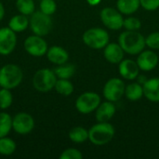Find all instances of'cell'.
<instances>
[{"instance_id":"6da1fadb","label":"cell","mask_w":159,"mask_h":159,"mask_svg":"<svg viewBox=\"0 0 159 159\" xmlns=\"http://www.w3.org/2000/svg\"><path fill=\"white\" fill-rule=\"evenodd\" d=\"M118 44L123 50L129 55L140 54L146 46L144 36L138 31H128L121 33L118 37Z\"/></svg>"},{"instance_id":"7a4b0ae2","label":"cell","mask_w":159,"mask_h":159,"mask_svg":"<svg viewBox=\"0 0 159 159\" xmlns=\"http://www.w3.org/2000/svg\"><path fill=\"white\" fill-rule=\"evenodd\" d=\"M116 133L115 128L108 122H99L89 130V140L94 145H105L112 141Z\"/></svg>"},{"instance_id":"3957f363","label":"cell","mask_w":159,"mask_h":159,"mask_svg":"<svg viewBox=\"0 0 159 159\" xmlns=\"http://www.w3.org/2000/svg\"><path fill=\"white\" fill-rule=\"evenodd\" d=\"M23 79V73L19 65L8 63L0 68V88L13 89L19 87Z\"/></svg>"},{"instance_id":"277c9868","label":"cell","mask_w":159,"mask_h":159,"mask_svg":"<svg viewBox=\"0 0 159 159\" xmlns=\"http://www.w3.org/2000/svg\"><path fill=\"white\" fill-rule=\"evenodd\" d=\"M57 79L54 71L48 68L39 69L33 76V86L38 92L47 93L54 89Z\"/></svg>"},{"instance_id":"5b68a950","label":"cell","mask_w":159,"mask_h":159,"mask_svg":"<svg viewBox=\"0 0 159 159\" xmlns=\"http://www.w3.org/2000/svg\"><path fill=\"white\" fill-rule=\"evenodd\" d=\"M83 42L86 46L92 49L104 48L109 43L108 33L102 28H90L87 30L82 36Z\"/></svg>"},{"instance_id":"8992f818","label":"cell","mask_w":159,"mask_h":159,"mask_svg":"<svg viewBox=\"0 0 159 159\" xmlns=\"http://www.w3.org/2000/svg\"><path fill=\"white\" fill-rule=\"evenodd\" d=\"M29 26L32 32L40 36H45L50 33L53 26L52 19L49 15L43 13L42 11H34L29 20Z\"/></svg>"},{"instance_id":"52a82bcc","label":"cell","mask_w":159,"mask_h":159,"mask_svg":"<svg viewBox=\"0 0 159 159\" xmlns=\"http://www.w3.org/2000/svg\"><path fill=\"white\" fill-rule=\"evenodd\" d=\"M101 104V97L96 92H84L75 101L76 110L84 115H88L95 111Z\"/></svg>"},{"instance_id":"ba28073f","label":"cell","mask_w":159,"mask_h":159,"mask_svg":"<svg viewBox=\"0 0 159 159\" xmlns=\"http://www.w3.org/2000/svg\"><path fill=\"white\" fill-rule=\"evenodd\" d=\"M102 22L110 30H120L123 27V14L116 8L107 7L102 9L100 13Z\"/></svg>"},{"instance_id":"9c48e42d","label":"cell","mask_w":159,"mask_h":159,"mask_svg":"<svg viewBox=\"0 0 159 159\" xmlns=\"http://www.w3.org/2000/svg\"><path fill=\"white\" fill-rule=\"evenodd\" d=\"M25 51L33 57H43L48 51V43L44 40L43 36L33 34L28 36L23 43Z\"/></svg>"},{"instance_id":"30bf717a","label":"cell","mask_w":159,"mask_h":159,"mask_svg":"<svg viewBox=\"0 0 159 159\" xmlns=\"http://www.w3.org/2000/svg\"><path fill=\"white\" fill-rule=\"evenodd\" d=\"M125 83L120 78L109 79L103 87V96L107 101L116 102L125 95Z\"/></svg>"},{"instance_id":"8fae6325","label":"cell","mask_w":159,"mask_h":159,"mask_svg":"<svg viewBox=\"0 0 159 159\" xmlns=\"http://www.w3.org/2000/svg\"><path fill=\"white\" fill-rule=\"evenodd\" d=\"M34 129V119L30 114L20 112L12 117V129L16 133L20 135H26L32 132Z\"/></svg>"},{"instance_id":"7c38bea8","label":"cell","mask_w":159,"mask_h":159,"mask_svg":"<svg viewBox=\"0 0 159 159\" xmlns=\"http://www.w3.org/2000/svg\"><path fill=\"white\" fill-rule=\"evenodd\" d=\"M17 45V35L9 27L0 28V55L11 54Z\"/></svg>"},{"instance_id":"4fadbf2b","label":"cell","mask_w":159,"mask_h":159,"mask_svg":"<svg viewBox=\"0 0 159 159\" xmlns=\"http://www.w3.org/2000/svg\"><path fill=\"white\" fill-rule=\"evenodd\" d=\"M137 63L139 65L140 70L149 72L154 70L158 64L159 58L157 54L153 51V49L143 50L140 54H138Z\"/></svg>"},{"instance_id":"5bb4252c","label":"cell","mask_w":159,"mask_h":159,"mask_svg":"<svg viewBox=\"0 0 159 159\" xmlns=\"http://www.w3.org/2000/svg\"><path fill=\"white\" fill-rule=\"evenodd\" d=\"M118 71L123 78L128 80H134L139 75L140 68L137 61L127 59V60H122L119 62Z\"/></svg>"},{"instance_id":"9a60e30c","label":"cell","mask_w":159,"mask_h":159,"mask_svg":"<svg viewBox=\"0 0 159 159\" xmlns=\"http://www.w3.org/2000/svg\"><path fill=\"white\" fill-rule=\"evenodd\" d=\"M125 51L118 43H108L103 48V55L107 61L113 64H119L124 59Z\"/></svg>"},{"instance_id":"2e32d148","label":"cell","mask_w":159,"mask_h":159,"mask_svg":"<svg viewBox=\"0 0 159 159\" xmlns=\"http://www.w3.org/2000/svg\"><path fill=\"white\" fill-rule=\"evenodd\" d=\"M48 60L57 65L64 64L69 60V54L62 47L60 46H52L48 48L46 53Z\"/></svg>"},{"instance_id":"e0dca14e","label":"cell","mask_w":159,"mask_h":159,"mask_svg":"<svg viewBox=\"0 0 159 159\" xmlns=\"http://www.w3.org/2000/svg\"><path fill=\"white\" fill-rule=\"evenodd\" d=\"M144 97L153 102H159V77L146 80L143 84Z\"/></svg>"},{"instance_id":"ac0fdd59","label":"cell","mask_w":159,"mask_h":159,"mask_svg":"<svg viewBox=\"0 0 159 159\" xmlns=\"http://www.w3.org/2000/svg\"><path fill=\"white\" fill-rule=\"evenodd\" d=\"M116 114V106L113 102L106 101L96 109V119L98 122H108Z\"/></svg>"},{"instance_id":"d6986e66","label":"cell","mask_w":159,"mask_h":159,"mask_svg":"<svg viewBox=\"0 0 159 159\" xmlns=\"http://www.w3.org/2000/svg\"><path fill=\"white\" fill-rule=\"evenodd\" d=\"M29 19L26 15L18 14L13 16L8 21V27L15 33H21L29 27Z\"/></svg>"},{"instance_id":"ffe728a7","label":"cell","mask_w":159,"mask_h":159,"mask_svg":"<svg viewBox=\"0 0 159 159\" xmlns=\"http://www.w3.org/2000/svg\"><path fill=\"white\" fill-rule=\"evenodd\" d=\"M140 0H117L116 8L124 15H131L140 7Z\"/></svg>"},{"instance_id":"44dd1931","label":"cell","mask_w":159,"mask_h":159,"mask_svg":"<svg viewBox=\"0 0 159 159\" xmlns=\"http://www.w3.org/2000/svg\"><path fill=\"white\" fill-rule=\"evenodd\" d=\"M125 96L129 101L136 102L143 96V88L139 83H131L125 89Z\"/></svg>"},{"instance_id":"7402d4cb","label":"cell","mask_w":159,"mask_h":159,"mask_svg":"<svg viewBox=\"0 0 159 159\" xmlns=\"http://www.w3.org/2000/svg\"><path fill=\"white\" fill-rule=\"evenodd\" d=\"M69 139L75 143H82L89 140V131L83 127H75L69 132Z\"/></svg>"},{"instance_id":"603a6c76","label":"cell","mask_w":159,"mask_h":159,"mask_svg":"<svg viewBox=\"0 0 159 159\" xmlns=\"http://www.w3.org/2000/svg\"><path fill=\"white\" fill-rule=\"evenodd\" d=\"M54 89L59 94L62 96H70L74 92V85L69 79L58 78Z\"/></svg>"},{"instance_id":"cb8c5ba5","label":"cell","mask_w":159,"mask_h":159,"mask_svg":"<svg viewBox=\"0 0 159 159\" xmlns=\"http://www.w3.org/2000/svg\"><path fill=\"white\" fill-rule=\"evenodd\" d=\"M54 73L57 78L70 79L75 73V67L73 64H67V63L61 64L54 69Z\"/></svg>"},{"instance_id":"d4e9b609","label":"cell","mask_w":159,"mask_h":159,"mask_svg":"<svg viewBox=\"0 0 159 159\" xmlns=\"http://www.w3.org/2000/svg\"><path fill=\"white\" fill-rule=\"evenodd\" d=\"M12 129V117L9 114L0 113V138L6 137Z\"/></svg>"},{"instance_id":"484cf974","label":"cell","mask_w":159,"mask_h":159,"mask_svg":"<svg viewBox=\"0 0 159 159\" xmlns=\"http://www.w3.org/2000/svg\"><path fill=\"white\" fill-rule=\"evenodd\" d=\"M16 151V143L8 138V137H2L0 138V155L2 156H11Z\"/></svg>"},{"instance_id":"4316f807","label":"cell","mask_w":159,"mask_h":159,"mask_svg":"<svg viewBox=\"0 0 159 159\" xmlns=\"http://www.w3.org/2000/svg\"><path fill=\"white\" fill-rule=\"evenodd\" d=\"M16 7L20 14L29 16L35 11L34 0H16Z\"/></svg>"},{"instance_id":"83f0119b","label":"cell","mask_w":159,"mask_h":159,"mask_svg":"<svg viewBox=\"0 0 159 159\" xmlns=\"http://www.w3.org/2000/svg\"><path fill=\"white\" fill-rule=\"evenodd\" d=\"M13 95L10 89L1 88L0 89V109L7 110L12 105Z\"/></svg>"},{"instance_id":"f1b7e54d","label":"cell","mask_w":159,"mask_h":159,"mask_svg":"<svg viewBox=\"0 0 159 159\" xmlns=\"http://www.w3.org/2000/svg\"><path fill=\"white\" fill-rule=\"evenodd\" d=\"M39 8L43 13L51 16L57 10V4L55 0H41Z\"/></svg>"},{"instance_id":"f546056e","label":"cell","mask_w":159,"mask_h":159,"mask_svg":"<svg viewBox=\"0 0 159 159\" xmlns=\"http://www.w3.org/2000/svg\"><path fill=\"white\" fill-rule=\"evenodd\" d=\"M142 26V22L135 17H129L124 19L123 27L128 31H138Z\"/></svg>"},{"instance_id":"4dcf8cb0","label":"cell","mask_w":159,"mask_h":159,"mask_svg":"<svg viewBox=\"0 0 159 159\" xmlns=\"http://www.w3.org/2000/svg\"><path fill=\"white\" fill-rule=\"evenodd\" d=\"M61 159H82L83 158V155L82 153L75 148H68L66 150H64L61 156Z\"/></svg>"},{"instance_id":"1f68e13d","label":"cell","mask_w":159,"mask_h":159,"mask_svg":"<svg viewBox=\"0 0 159 159\" xmlns=\"http://www.w3.org/2000/svg\"><path fill=\"white\" fill-rule=\"evenodd\" d=\"M145 44L149 48L153 50L159 49V32H154L150 34L145 38Z\"/></svg>"},{"instance_id":"d6a6232c","label":"cell","mask_w":159,"mask_h":159,"mask_svg":"<svg viewBox=\"0 0 159 159\" xmlns=\"http://www.w3.org/2000/svg\"><path fill=\"white\" fill-rule=\"evenodd\" d=\"M140 4L148 11H155L159 7V0H140Z\"/></svg>"},{"instance_id":"836d02e7","label":"cell","mask_w":159,"mask_h":159,"mask_svg":"<svg viewBox=\"0 0 159 159\" xmlns=\"http://www.w3.org/2000/svg\"><path fill=\"white\" fill-rule=\"evenodd\" d=\"M4 17H5V7L3 3L0 1V21L4 19Z\"/></svg>"},{"instance_id":"e575fe53","label":"cell","mask_w":159,"mask_h":159,"mask_svg":"<svg viewBox=\"0 0 159 159\" xmlns=\"http://www.w3.org/2000/svg\"><path fill=\"white\" fill-rule=\"evenodd\" d=\"M101 1H102V0H87V2L89 3V5L93 6V7L99 5V4L101 3Z\"/></svg>"}]
</instances>
